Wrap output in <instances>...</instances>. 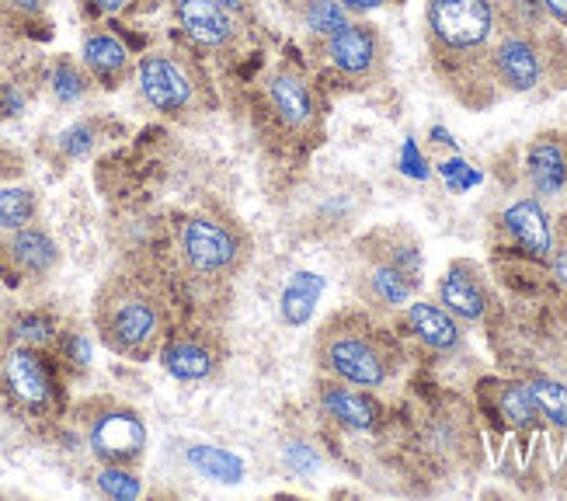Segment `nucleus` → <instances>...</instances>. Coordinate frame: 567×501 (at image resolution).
<instances>
[{"label": "nucleus", "mask_w": 567, "mask_h": 501, "mask_svg": "<svg viewBox=\"0 0 567 501\" xmlns=\"http://www.w3.org/2000/svg\"><path fill=\"white\" fill-rule=\"evenodd\" d=\"M317 366L328 380H341L362 390L386 387L401 369V345L369 314H338L317 335Z\"/></svg>", "instance_id": "1"}, {"label": "nucleus", "mask_w": 567, "mask_h": 501, "mask_svg": "<svg viewBox=\"0 0 567 501\" xmlns=\"http://www.w3.org/2000/svg\"><path fill=\"white\" fill-rule=\"evenodd\" d=\"M94 324L102 341L118 356H146L161 338L164 314L151 289L133 279H112L94 304Z\"/></svg>", "instance_id": "2"}, {"label": "nucleus", "mask_w": 567, "mask_h": 501, "mask_svg": "<svg viewBox=\"0 0 567 501\" xmlns=\"http://www.w3.org/2000/svg\"><path fill=\"white\" fill-rule=\"evenodd\" d=\"M185 265L203 279H230L251 258V237L224 209H195L178 227Z\"/></svg>", "instance_id": "3"}, {"label": "nucleus", "mask_w": 567, "mask_h": 501, "mask_svg": "<svg viewBox=\"0 0 567 501\" xmlns=\"http://www.w3.org/2000/svg\"><path fill=\"white\" fill-rule=\"evenodd\" d=\"M425 29L435 57L474 60L502 32L498 0H425Z\"/></svg>", "instance_id": "4"}, {"label": "nucleus", "mask_w": 567, "mask_h": 501, "mask_svg": "<svg viewBox=\"0 0 567 501\" xmlns=\"http://www.w3.org/2000/svg\"><path fill=\"white\" fill-rule=\"evenodd\" d=\"M84 442L97 463L136 467L146 453V421L118 400H97L84 411Z\"/></svg>", "instance_id": "5"}, {"label": "nucleus", "mask_w": 567, "mask_h": 501, "mask_svg": "<svg viewBox=\"0 0 567 501\" xmlns=\"http://www.w3.org/2000/svg\"><path fill=\"white\" fill-rule=\"evenodd\" d=\"M0 390L11 405L32 418H42L56 408V376L49 369L42 348L32 345H11L0 352Z\"/></svg>", "instance_id": "6"}, {"label": "nucleus", "mask_w": 567, "mask_h": 501, "mask_svg": "<svg viewBox=\"0 0 567 501\" xmlns=\"http://www.w3.org/2000/svg\"><path fill=\"white\" fill-rule=\"evenodd\" d=\"M487 70L498 88L512 94H529L547 78V53L526 29H505L487 45Z\"/></svg>", "instance_id": "7"}, {"label": "nucleus", "mask_w": 567, "mask_h": 501, "mask_svg": "<svg viewBox=\"0 0 567 501\" xmlns=\"http://www.w3.org/2000/svg\"><path fill=\"white\" fill-rule=\"evenodd\" d=\"M136 88L143 102L161 115H185L195 109V98H199V81H195L192 67L171 53L140 57Z\"/></svg>", "instance_id": "8"}, {"label": "nucleus", "mask_w": 567, "mask_h": 501, "mask_svg": "<svg viewBox=\"0 0 567 501\" xmlns=\"http://www.w3.org/2000/svg\"><path fill=\"white\" fill-rule=\"evenodd\" d=\"M324 57L341 78H349V81L373 78L380 60H383L380 32L365 21H349L331 39H324Z\"/></svg>", "instance_id": "9"}, {"label": "nucleus", "mask_w": 567, "mask_h": 501, "mask_svg": "<svg viewBox=\"0 0 567 501\" xmlns=\"http://www.w3.org/2000/svg\"><path fill=\"white\" fill-rule=\"evenodd\" d=\"M317 408L344 432H373L380 429V418H383V405L373 393L352 384H341V380L320 384Z\"/></svg>", "instance_id": "10"}, {"label": "nucleus", "mask_w": 567, "mask_h": 501, "mask_svg": "<svg viewBox=\"0 0 567 501\" xmlns=\"http://www.w3.org/2000/svg\"><path fill=\"white\" fill-rule=\"evenodd\" d=\"M439 304L460 324H481L491 310V289L474 262H453L439 279Z\"/></svg>", "instance_id": "11"}, {"label": "nucleus", "mask_w": 567, "mask_h": 501, "mask_svg": "<svg viewBox=\"0 0 567 501\" xmlns=\"http://www.w3.org/2000/svg\"><path fill=\"white\" fill-rule=\"evenodd\" d=\"M417 283L422 279H414L411 272H404L398 262L386 258L383 250H373V255H369V265L359 275V293L369 307L404 310L417 293Z\"/></svg>", "instance_id": "12"}, {"label": "nucleus", "mask_w": 567, "mask_h": 501, "mask_svg": "<svg viewBox=\"0 0 567 501\" xmlns=\"http://www.w3.org/2000/svg\"><path fill=\"white\" fill-rule=\"evenodd\" d=\"M502 231L533 262H550V255H554V223H550L544 203H539L536 195L515 198V203L502 213Z\"/></svg>", "instance_id": "13"}, {"label": "nucleus", "mask_w": 567, "mask_h": 501, "mask_svg": "<svg viewBox=\"0 0 567 501\" xmlns=\"http://www.w3.org/2000/svg\"><path fill=\"white\" fill-rule=\"evenodd\" d=\"M161 366L178 384H206L224 366V352L209 335H178L161 348Z\"/></svg>", "instance_id": "14"}, {"label": "nucleus", "mask_w": 567, "mask_h": 501, "mask_svg": "<svg viewBox=\"0 0 567 501\" xmlns=\"http://www.w3.org/2000/svg\"><path fill=\"white\" fill-rule=\"evenodd\" d=\"M404 328L432 356H456L463 348V324L432 299H411L404 307Z\"/></svg>", "instance_id": "15"}, {"label": "nucleus", "mask_w": 567, "mask_h": 501, "mask_svg": "<svg viewBox=\"0 0 567 501\" xmlns=\"http://www.w3.org/2000/svg\"><path fill=\"white\" fill-rule=\"evenodd\" d=\"M175 18L182 32L209 53H224L237 39V18H230L216 0H175Z\"/></svg>", "instance_id": "16"}, {"label": "nucleus", "mask_w": 567, "mask_h": 501, "mask_svg": "<svg viewBox=\"0 0 567 501\" xmlns=\"http://www.w3.org/2000/svg\"><path fill=\"white\" fill-rule=\"evenodd\" d=\"M268 102L276 109V119L292 133H303L317 122V98L313 88L307 84L303 73L296 70H276L268 78Z\"/></svg>", "instance_id": "17"}, {"label": "nucleus", "mask_w": 567, "mask_h": 501, "mask_svg": "<svg viewBox=\"0 0 567 501\" xmlns=\"http://www.w3.org/2000/svg\"><path fill=\"white\" fill-rule=\"evenodd\" d=\"M4 255L11 268L24 275V279H45V275L60 265V244L49 231L29 223V227L4 234Z\"/></svg>", "instance_id": "18"}, {"label": "nucleus", "mask_w": 567, "mask_h": 501, "mask_svg": "<svg viewBox=\"0 0 567 501\" xmlns=\"http://www.w3.org/2000/svg\"><path fill=\"white\" fill-rule=\"evenodd\" d=\"M526 182L536 195H560L567 188V140L560 133H539L526 146Z\"/></svg>", "instance_id": "19"}, {"label": "nucleus", "mask_w": 567, "mask_h": 501, "mask_svg": "<svg viewBox=\"0 0 567 501\" xmlns=\"http://www.w3.org/2000/svg\"><path fill=\"white\" fill-rule=\"evenodd\" d=\"M81 63L91 73V81L105 84V88H118L122 81L130 78L133 60L130 49L118 35L105 32V29H91L81 42Z\"/></svg>", "instance_id": "20"}, {"label": "nucleus", "mask_w": 567, "mask_h": 501, "mask_svg": "<svg viewBox=\"0 0 567 501\" xmlns=\"http://www.w3.org/2000/svg\"><path fill=\"white\" fill-rule=\"evenodd\" d=\"M185 463L203 473V478L216 484H240L244 481V460L224 446H209V442H195L185 449Z\"/></svg>", "instance_id": "21"}, {"label": "nucleus", "mask_w": 567, "mask_h": 501, "mask_svg": "<svg viewBox=\"0 0 567 501\" xmlns=\"http://www.w3.org/2000/svg\"><path fill=\"white\" fill-rule=\"evenodd\" d=\"M320 293H324V279H320V275H313V272H296L292 279L286 283L282 296H279V317L289 324V328L303 324L313 314Z\"/></svg>", "instance_id": "22"}, {"label": "nucleus", "mask_w": 567, "mask_h": 501, "mask_svg": "<svg viewBox=\"0 0 567 501\" xmlns=\"http://www.w3.org/2000/svg\"><path fill=\"white\" fill-rule=\"evenodd\" d=\"M495 408L505 418V425H512V429H519V432L536 429V425L544 421V418H539V408H536V400H533L526 380H505V384H498L495 387Z\"/></svg>", "instance_id": "23"}, {"label": "nucleus", "mask_w": 567, "mask_h": 501, "mask_svg": "<svg viewBox=\"0 0 567 501\" xmlns=\"http://www.w3.org/2000/svg\"><path fill=\"white\" fill-rule=\"evenodd\" d=\"M45 88L60 105H78L91 91V73L84 70V63H73L70 57H60L45 70Z\"/></svg>", "instance_id": "24"}, {"label": "nucleus", "mask_w": 567, "mask_h": 501, "mask_svg": "<svg viewBox=\"0 0 567 501\" xmlns=\"http://www.w3.org/2000/svg\"><path fill=\"white\" fill-rule=\"evenodd\" d=\"M526 387L536 400L539 418H544L547 425H554V429L567 432V384L557 380V376H547V372H529Z\"/></svg>", "instance_id": "25"}, {"label": "nucleus", "mask_w": 567, "mask_h": 501, "mask_svg": "<svg viewBox=\"0 0 567 501\" xmlns=\"http://www.w3.org/2000/svg\"><path fill=\"white\" fill-rule=\"evenodd\" d=\"M39 216V195L24 185L0 182V234H11L35 223Z\"/></svg>", "instance_id": "26"}, {"label": "nucleus", "mask_w": 567, "mask_h": 501, "mask_svg": "<svg viewBox=\"0 0 567 501\" xmlns=\"http://www.w3.org/2000/svg\"><path fill=\"white\" fill-rule=\"evenodd\" d=\"M349 21H352V14L341 0H307L303 4V24H307V32L317 39H331Z\"/></svg>", "instance_id": "27"}, {"label": "nucleus", "mask_w": 567, "mask_h": 501, "mask_svg": "<svg viewBox=\"0 0 567 501\" xmlns=\"http://www.w3.org/2000/svg\"><path fill=\"white\" fill-rule=\"evenodd\" d=\"M11 338L18 345H32V348H45L60 338L56 331V320L42 314V310H21L11 317Z\"/></svg>", "instance_id": "28"}, {"label": "nucleus", "mask_w": 567, "mask_h": 501, "mask_svg": "<svg viewBox=\"0 0 567 501\" xmlns=\"http://www.w3.org/2000/svg\"><path fill=\"white\" fill-rule=\"evenodd\" d=\"M94 484H97V491H102L105 498H115V501H133V498L143 494L140 473L133 467H126V463H102Z\"/></svg>", "instance_id": "29"}, {"label": "nucleus", "mask_w": 567, "mask_h": 501, "mask_svg": "<svg viewBox=\"0 0 567 501\" xmlns=\"http://www.w3.org/2000/svg\"><path fill=\"white\" fill-rule=\"evenodd\" d=\"M56 146H60V154H63L66 161H81V157H87L91 150L97 146V125L87 122V119L66 125V130L60 133V140H56Z\"/></svg>", "instance_id": "30"}, {"label": "nucleus", "mask_w": 567, "mask_h": 501, "mask_svg": "<svg viewBox=\"0 0 567 501\" xmlns=\"http://www.w3.org/2000/svg\"><path fill=\"white\" fill-rule=\"evenodd\" d=\"M60 345H63V356L70 366H78V369L91 366V338L84 331H63Z\"/></svg>", "instance_id": "31"}, {"label": "nucleus", "mask_w": 567, "mask_h": 501, "mask_svg": "<svg viewBox=\"0 0 567 501\" xmlns=\"http://www.w3.org/2000/svg\"><path fill=\"white\" fill-rule=\"evenodd\" d=\"M439 174H442V182H446L453 192H460V188H466V185H477L481 182V174L471 167V164H466V161H442L439 164Z\"/></svg>", "instance_id": "32"}, {"label": "nucleus", "mask_w": 567, "mask_h": 501, "mask_svg": "<svg viewBox=\"0 0 567 501\" xmlns=\"http://www.w3.org/2000/svg\"><path fill=\"white\" fill-rule=\"evenodd\" d=\"M29 105V94H24L14 81H0V119H14Z\"/></svg>", "instance_id": "33"}, {"label": "nucleus", "mask_w": 567, "mask_h": 501, "mask_svg": "<svg viewBox=\"0 0 567 501\" xmlns=\"http://www.w3.org/2000/svg\"><path fill=\"white\" fill-rule=\"evenodd\" d=\"M401 164H404V174H411V178H417V182H425V178H429V167H425L422 154H417V143H414V140L404 143V150H401Z\"/></svg>", "instance_id": "34"}, {"label": "nucleus", "mask_w": 567, "mask_h": 501, "mask_svg": "<svg viewBox=\"0 0 567 501\" xmlns=\"http://www.w3.org/2000/svg\"><path fill=\"white\" fill-rule=\"evenodd\" d=\"M18 171H21V157L14 154V150H8L4 143H0V182H11Z\"/></svg>", "instance_id": "35"}, {"label": "nucleus", "mask_w": 567, "mask_h": 501, "mask_svg": "<svg viewBox=\"0 0 567 501\" xmlns=\"http://www.w3.org/2000/svg\"><path fill=\"white\" fill-rule=\"evenodd\" d=\"M550 268H554V279L567 289V244H554V255H550Z\"/></svg>", "instance_id": "36"}, {"label": "nucleus", "mask_w": 567, "mask_h": 501, "mask_svg": "<svg viewBox=\"0 0 567 501\" xmlns=\"http://www.w3.org/2000/svg\"><path fill=\"white\" fill-rule=\"evenodd\" d=\"M344 8H349V14H373L380 8H386L390 0H341Z\"/></svg>", "instance_id": "37"}, {"label": "nucleus", "mask_w": 567, "mask_h": 501, "mask_svg": "<svg viewBox=\"0 0 567 501\" xmlns=\"http://www.w3.org/2000/svg\"><path fill=\"white\" fill-rule=\"evenodd\" d=\"M0 4H8L18 14H42L49 0H0Z\"/></svg>", "instance_id": "38"}, {"label": "nucleus", "mask_w": 567, "mask_h": 501, "mask_svg": "<svg viewBox=\"0 0 567 501\" xmlns=\"http://www.w3.org/2000/svg\"><path fill=\"white\" fill-rule=\"evenodd\" d=\"M550 21H557L560 29H567V0H539Z\"/></svg>", "instance_id": "39"}, {"label": "nucleus", "mask_w": 567, "mask_h": 501, "mask_svg": "<svg viewBox=\"0 0 567 501\" xmlns=\"http://www.w3.org/2000/svg\"><path fill=\"white\" fill-rule=\"evenodd\" d=\"M91 4L102 14H122V11H130L136 0H91Z\"/></svg>", "instance_id": "40"}, {"label": "nucleus", "mask_w": 567, "mask_h": 501, "mask_svg": "<svg viewBox=\"0 0 567 501\" xmlns=\"http://www.w3.org/2000/svg\"><path fill=\"white\" fill-rule=\"evenodd\" d=\"M219 8H224L230 18H240V14H248V8H251V0H216Z\"/></svg>", "instance_id": "41"}, {"label": "nucleus", "mask_w": 567, "mask_h": 501, "mask_svg": "<svg viewBox=\"0 0 567 501\" xmlns=\"http://www.w3.org/2000/svg\"><path fill=\"white\" fill-rule=\"evenodd\" d=\"M4 304H8V296H4V286H0V314H4Z\"/></svg>", "instance_id": "42"}]
</instances>
